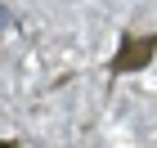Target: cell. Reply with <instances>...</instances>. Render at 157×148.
Here are the masks:
<instances>
[{"instance_id":"6da1fadb","label":"cell","mask_w":157,"mask_h":148,"mask_svg":"<svg viewBox=\"0 0 157 148\" xmlns=\"http://www.w3.org/2000/svg\"><path fill=\"white\" fill-rule=\"evenodd\" d=\"M9 27V9H5V0H0V32Z\"/></svg>"}]
</instances>
